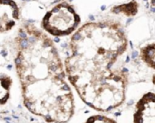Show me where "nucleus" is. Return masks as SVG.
Returning <instances> with one entry per match:
<instances>
[{"instance_id":"9","label":"nucleus","mask_w":155,"mask_h":123,"mask_svg":"<svg viewBox=\"0 0 155 123\" xmlns=\"http://www.w3.org/2000/svg\"><path fill=\"white\" fill-rule=\"evenodd\" d=\"M84 123H117V121L108 116L98 114L90 117Z\"/></svg>"},{"instance_id":"3","label":"nucleus","mask_w":155,"mask_h":123,"mask_svg":"<svg viewBox=\"0 0 155 123\" xmlns=\"http://www.w3.org/2000/svg\"><path fill=\"white\" fill-rule=\"evenodd\" d=\"M81 23L74 8L67 2L56 5L44 16L41 26L53 37H66L73 33Z\"/></svg>"},{"instance_id":"2","label":"nucleus","mask_w":155,"mask_h":123,"mask_svg":"<svg viewBox=\"0 0 155 123\" xmlns=\"http://www.w3.org/2000/svg\"><path fill=\"white\" fill-rule=\"evenodd\" d=\"M15 66L25 107L48 123H67L75 99L65 66L53 40L32 23H24L15 38Z\"/></svg>"},{"instance_id":"1","label":"nucleus","mask_w":155,"mask_h":123,"mask_svg":"<svg viewBox=\"0 0 155 123\" xmlns=\"http://www.w3.org/2000/svg\"><path fill=\"white\" fill-rule=\"evenodd\" d=\"M69 48L71 53L64 61L67 79L81 100L100 112L121 106L129 73L113 69L128 48L121 24L114 20L88 22L74 32Z\"/></svg>"},{"instance_id":"6","label":"nucleus","mask_w":155,"mask_h":123,"mask_svg":"<svg viewBox=\"0 0 155 123\" xmlns=\"http://www.w3.org/2000/svg\"><path fill=\"white\" fill-rule=\"evenodd\" d=\"M140 57L149 68L155 70V43H150L142 47L140 51ZM152 82L155 85V75L152 77Z\"/></svg>"},{"instance_id":"4","label":"nucleus","mask_w":155,"mask_h":123,"mask_svg":"<svg viewBox=\"0 0 155 123\" xmlns=\"http://www.w3.org/2000/svg\"><path fill=\"white\" fill-rule=\"evenodd\" d=\"M132 123H155V93H145L136 103Z\"/></svg>"},{"instance_id":"7","label":"nucleus","mask_w":155,"mask_h":123,"mask_svg":"<svg viewBox=\"0 0 155 123\" xmlns=\"http://www.w3.org/2000/svg\"><path fill=\"white\" fill-rule=\"evenodd\" d=\"M12 79L8 75H0V105L5 104L10 97Z\"/></svg>"},{"instance_id":"8","label":"nucleus","mask_w":155,"mask_h":123,"mask_svg":"<svg viewBox=\"0 0 155 123\" xmlns=\"http://www.w3.org/2000/svg\"><path fill=\"white\" fill-rule=\"evenodd\" d=\"M138 7L139 5L136 1H131L126 5H121V6L113 8L111 12L116 13V14L121 13L127 17H131V16H135L138 13Z\"/></svg>"},{"instance_id":"5","label":"nucleus","mask_w":155,"mask_h":123,"mask_svg":"<svg viewBox=\"0 0 155 123\" xmlns=\"http://www.w3.org/2000/svg\"><path fill=\"white\" fill-rule=\"evenodd\" d=\"M19 20V8L13 0H0V33L11 30Z\"/></svg>"},{"instance_id":"10","label":"nucleus","mask_w":155,"mask_h":123,"mask_svg":"<svg viewBox=\"0 0 155 123\" xmlns=\"http://www.w3.org/2000/svg\"><path fill=\"white\" fill-rule=\"evenodd\" d=\"M150 2H151V5L155 7V0H150Z\"/></svg>"}]
</instances>
